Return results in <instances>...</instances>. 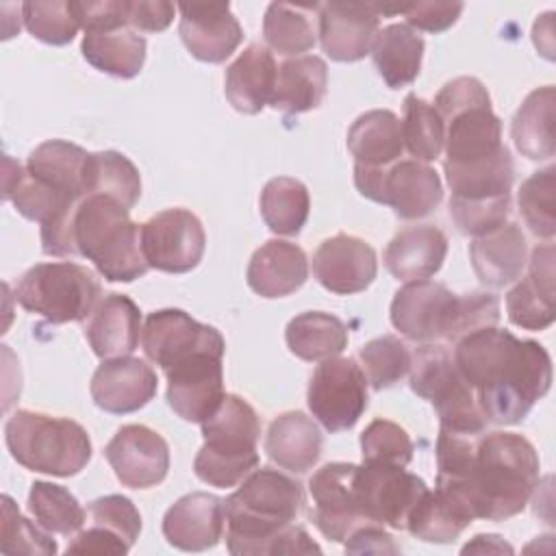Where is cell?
Returning <instances> with one entry per match:
<instances>
[{"label": "cell", "instance_id": "8fae6325", "mask_svg": "<svg viewBox=\"0 0 556 556\" xmlns=\"http://www.w3.org/2000/svg\"><path fill=\"white\" fill-rule=\"evenodd\" d=\"M308 408L328 430L341 432L356 426L367 408V378L354 358L332 356L321 361L311 376Z\"/></svg>", "mask_w": 556, "mask_h": 556}, {"label": "cell", "instance_id": "8992f818", "mask_svg": "<svg viewBox=\"0 0 556 556\" xmlns=\"http://www.w3.org/2000/svg\"><path fill=\"white\" fill-rule=\"evenodd\" d=\"M4 439L11 456L30 471L67 478L91 460L87 430L67 417L15 410L4 426Z\"/></svg>", "mask_w": 556, "mask_h": 556}, {"label": "cell", "instance_id": "d6a6232c", "mask_svg": "<svg viewBox=\"0 0 556 556\" xmlns=\"http://www.w3.org/2000/svg\"><path fill=\"white\" fill-rule=\"evenodd\" d=\"M452 200H491L510 195L515 167L506 146L495 154L469 163H443Z\"/></svg>", "mask_w": 556, "mask_h": 556}, {"label": "cell", "instance_id": "4316f807", "mask_svg": "<svg viewBox=\"0 0 556 556\" xmlns=\"http://www.w3.org/2000/svg\"><path fill=\"white\" fill-rule=\"evenodd\" d=\"M447 254V237L426 224L400 230L384 250V267L389 274L404 282L428 280L434 276Z\"/></svg>", "mask_w": 556, "mask_h": 556}, {"label": "cell", "instance_id": "7bdbcfd3", "mask_svg": "<svg viewBox=\"0 0 556 556\" xmlns=\"http://www.w3.org/2000/svg\"><path fill=\"white\" fill-rule=\"evenodd\" d=\"M28 510L35 521L52 534H74L85 523V508L61 484L37 480L28 493Z\"/></svg>", "mask_w": 556, "mask_h": 556}, {"label": "cell", "instance_id": "c3c4849f", "mask_svg": "<svg viewBox=\"0 0 556 556\" xmlns=\"http://www.w3.org/2000/svg\"><path fill=\"white\" fill-rule=\"evenodd\" d=\"M363 463L406 467L413 458V441L406 430L389 419H374L361 434Z\"/></svg>", "mask_w": 556, "mask_h": 556}, {"label": "cell", "instance_id": "ffe728a7", "mask_svg": "<svg viewBox=\"0 0 556 556\" xmlns=\"http://www.w3.org/2000/svg\"><path fill=\"white\" fill-rule=\"evenodd\" d=\"M376 271L378 258L374 248L354 235L339 232L324 239L313 254V276L337 295L365 291L374 282Z\"/></svg>", "mask_w": 556, "mask_h": 556}, {"label": "cell", "instance_id": "cb8c5ba5", "mask_svg": "<svg viewBox=\"0 0 556 556\" xmlns=\"http://www.w3.org/2000/svg\"><path fill=\"white\" fill-rule=\"evenodd\" d=\"M554 245H536L530 269L506 295L508 319L526 330H545L554 324Z\"/></svg>", "mask_w": 556, "mask_h": 556}, {"label": "cell", "instance_id": "484cf974", "mask_svg": "<svg viewBox=\"0 0 556 556\" xmlns=\"http://www.w3.org/2000/svg\"><path fill=\"white\" fill-rule=\"evenodd\" d=\"M308 276V261L300 245L282 239L265 241L250 258L245 280L261 298H285Z\"/></svg>", "mask_w": 556, "mask_h": 556}, {"label": "cell", "instance_id": "ba28073f", "mask_svg": "<svg viewBox=\"0 0 556 556\" xmlns=\"http://www.w3.org/2000/svg\"><path fill=\"white\" fill-rule=\"evenodd\" d=\"M410 389L428 400L441 421V430L473 437L489 424L478 406L476 393L458 371L445 345L421 343L410 354Z\"/></svg>", "mask_w": 556, "mask_h": 556}, {"label": "cell", "instance_id": "f5cc1de1", "mask_svg": "<svg viewBox=\"0 0 556 556\" xmlns=\"http://www.w3.org/2000/svg\"><path fill=\"white\" fill-rule=\"evenodd\" d=\"M500 321V300L486 291H473L458 295L452 341L456 343L465 334L482 328H493Z\"/></svg>", "mask_w": 556, "mask_h": 556}, {"label": "cell", "instance_id": "7dc6e473", "mask_svg": "<svg viewBox=\"0 0 556 556\" xmlns=\"http://www.w3.org/2000/svg\"><path fill=\"white\" fill-rule=\"evenodd\" d=\"M22 20L26 30L43 43L65 46L74 39L80 24L72 11V2L52 0V2H24Z\"/></svg>", "mask_w": 556, "mask_h": 556}, {"label": "cell", "instance_id": "2e32d148", "mask_svg": "<svg viewBox=\"0 0 556 556\" xmlns=\"http://www.w3.org/2000/svg\"><path fill=\"white\" fill-rule=\"evenodd\" d=\"M354 473L356 465L352 463H328L308 480L313 497L311 519L317 530L334 543H345L354 530L371 523L358 508Z\"/></svg>", "mask_w": 556, "mask_h": 556}, {"label": "cell", "instance_id": "603a6c76", "mask_svg": "<svg viewBox=\"0 0 556 556\" xmlns=\"http://www.w3.org/2000/svg\"><path fill=\"white\" fill-rule=\"evenodd\" d=\"M224 500L213 493H189L176 500L163 517V536L182 552L215 547L224 534Z\"/></svg>", "mask_w": 556, "mask_h": 556}, {"label": "cell", "instance_id": "680465c9", "mask_svg": "<svg viewBox=\"0 0 556 556\" xmlns=\"http://www.w3.org/2000/svg\"><path fill=\"white\" fill-rule=\"evenodd\" d=\"M345 552H350V554H395V552H400V547L393 543V536L382 530V526L367 523L348 536Z\"/></svg>", "mask_w": 556, "mask_h": 556}, {"label": "cell", "instance_id": "7402d4cb", "mask_svg": "<svg viewBox=\"0 0 556 556\" xmlns=\"http://www.w3.org/2000/svg\"><path fill=\"white\" fill-rule=\"evenodd\" d=\"M154 369L135 356L104 361L91 378V397L98 408L126 415L143 408L156 393Z\"/></svg>", "mask_w": 556, "mask_h": 556}, {"label": "cell", "instance_id": "4dcf8cb0", "mask_svg": "<svg viewBox=\"0 0 556 556\" xmlns=\"http://www.w3.org/2000/svg\"><path fill=\"white\" fill-rule=\"evenodd\" d=\"M348 150L356 165L389 167L397 163L404 150L400 117L387 109L358 115L348 130Z\"/></svg>", "mask_w": 556, "mask_h": 556}, {"label": "cell", "instance_id": "74e56055", "mask_svg": "<svg viewBox=\"0 0 556 556\" xmlns=\"http://www.w3.org/2000/svg\"><path fill=\"white\" fill-rule=\"evenodd\" d=\"M80 50L87 63L117 78H135L146 61V39L126 26L104 33H85Z\"/></svg>", "mask_w": 556, "mask_h": 556}, {"label": "cell", "instance_id": "8d00e7d4", "mask_svg": "<svg viewBox=\"0 0 556 556\" xmlns=\"http://www.w3.org/2000/svg\"><path fill=\"white\" fill-rule=\"evenodd\" d=\"M285 339L291 354L315 363L339 356L348 348V328L330 313L306 311L287 324Z\"/></svg>", "mask_w": 556, "mask_h": 556}, {"label": "cell", "instance_id": "9a60e30c", "mask_svg": "<svg viewBox=\"0 0 556 556\" xmlns=\"http://www.w3.org/2000/svg\"><path fill=\"white\" fill-rule=\"evenodd\" d=\"M456 306L458 293H452L441 282H406L391 302V324L410 341H452Z\"/></svg>", "mask_w": 556, "mask_h": 556}, {"label": "cell", "instance_id": "5b68a950", "mask_svg": "<svg viewBox=\"0 0 556 556\" xmlns=\"http://www.w3.org/2000/svg\"><path fill=\"white\" fill-rule=\"evenodd\" d=\"M202 434L204 445L193 460V471L202 482L228 489L256 469L261 421L243 397L226 395L217 410L202 421Z\"/></svg>", "mask_w": 556, "mask_h": 556}, {"label": "cell", "instance_id": "52a82bcc", "mask_svg": "<svg viewBox=\"0 0 556 556\" xmlns=\"http://www.w3.org/2000/svg\"><path fill=\"white\" fill-rule=\"evenodd\" d=\"M434 109L445 124V163L458 165L495 154L502 143V122L491 109L486 87L473 76H458L443 85Z\"/></svg>", "mask_w": 556, "mask_h": 556}, {"label": "cell", "instance_id": "5bb4252c", "mask_svg": "<svg viewBox=\"0 0 556 556\" xmlns=\"http://www.w3.org/2000/svg\"><path fill=\"white\" fill-rule=\"evenodd\" d=\"M141 348L154 365L167 371L193 354L226 352V341L217 328L195 321L185 311L163 308L146 317Z\"/></svg>", "mask_w": 556, "mask_h": 556}, {"label": "cell", "instance_id": "f907efd6", "mask_svg": "<svg viewBox=\"0 0 556 556\" xmlns=\"http://www.w3.org/2000/svg\"><path fill=\"white\" fill-rule=\"evenodd\" d=\"M510 213V195H500L491 200H452L450 215L460 232L465 235H486L502 224H506Z\"/></svg>", "mask_w": 556, "mask_h": 556}, {"label": "cell", "instance_id": "ac0fdd59", "mask_svg": "<svg viewBox=\"0 0 556 556\" xmlns=\"http://www.w3.org/2000/svg\"><path fill=\"white\" fill-rule=\"evenodd\" d=\"M104 456L128 489H150L169 471V445L148 426L126 424L106 443Z\"/></svg>", "mask_w": 556, "mask_h": 556}, {"label": "cell", "instance_id": "91938a15", "mask_svg": "<svg viewBox=\"0 0 556 556\" xmlns=\"http://www.w3.org/2000/svg\"><path fill=\"white\" fill-rule=\"evenodd\" d=\"M469 552H513V547L504 543L497 534H478L473 536L471 543L463 547V554H469Z\"/></svg>", "mask_w": 556, "mask_h": 556}, {"label": "cell", "instance_id": "bcb514c9", "mask_svg": "<svg viewBox=\"0 0 556 556\" xmlns=\"http://www.w3.org/2000/svg\"><path fill=\"white\" fill-rule=\"evenodd\" d=\"M365 378L376 391L393 387L410 371V352L397 337H378L361 348Z\"/></svg>", "mask_w": 556, "mask_h": 556}, {"label": "cell", "instance_id": "6f0895ef", "mask_svg": "<svg viewBox=\"0 0 556 556\" xmlns=\"http://www.w3.org/2000/svg\"><path fill=\"white\" fill-rule=\"evenodd\" d=\"M130 547L113 532L100 526H89L78 532L76 539L67 545V554H126Z\"/></svg>", "mask_w": 556, "mask_h": 556}, {"label": "cell", "instance_id": "d4e9b609", "mask_svg": "<svg viewBox=\"0 0 556 556\" xmlns=\"http://www.w3.org/2000/svg\"><path fill=\"white\" fill-rule=\"evenodd\" d=\"M85 337L102 361L128 356L141 337L139 306L122 293L104 295L85 324Z\"/></svg>", "mask_w": 556, "mask_h": 556}, {"label": "cell", "instance_id": "f1b7e54d", "mask_svg": "<svg viewBox=\"0 0 556 556\" xmlns=\"http://www.w3.org/2000/svg\"><path fill=\"white\" fill-rule=\"evenodd\" d=\"M526 254V237L517 224H502L500 228L476 237L469 248L476 276L482 285L495 289L521 276Z\"/></svg>", "mask_w": 556, "mask_h": 556}, {"label": "cell", "instance_id": "db71d44e", "mask_svg": "<svg viewBox=\"0 0 556 556\" xmlns=\"http://www.w3.org/2000/svg\"><path fill=\"white\" fill-rule=\"evenodd\" d=\"M72 11L85 28V33H104L124 28L128 24V2L126 0H100V2H74Z\"/></svg>", "mask_w": 556, "mask_h": 556}, {"label": "cell", "instance_id": "681fc988", "mask_svg": "<svg viewBox=\"0 0 556 556\" xmlns=\"http://www.w3.org/2000/svg\"><path fill=\"white\" fill-rule=\"evenodd\" d=\"M2 554H54L56 543L48 530L35 526L13 504L9 495H2V530H0Z\"/></svg>", "mask_w": 556, "mask_h": 556}, {"label": "cell", "instance_id": "3957f363", "mask_svg": "<svg viewBox=\"0 0 556 556\" xmlns=\"http://www.w3.org/2000/svg\"><path fill=\"white\" fill-rule=\"evenodd\" d=\"M539 484V454L515 432H489L476 441L465 476L437 489L465 504L473 519L504 521L519 515Z\"/></svg>", "mask_w": 556, "mask_h": 556}, {"label": "cell", "instance_id": "ee69618b", "mask_svg": "<svg viewBox=\"0 0 556 556\" xmlns=\"http://www.w3.org/2000/svg\"><path fill=\"white\" fill-rule=\"evenodd\" d=\"M402 139L415 161H434L445 141V124L434 109V104L408 93L404 98V119H402Z\"/></svg>", "mask_w": 556, "mask_h": 556}, {"label": "cell", "instance_id": "11a10c76", "mask_svg": "<svg viewBox=\"0 0 556 556\" xmlns=\"http://www.w3.org/2000/svg\"><path fill=\"white\" fill-rule=\"evenodd\" d=\"M463 2H415L404 4L402 13L406 17V26L426 33H443L447 30L460 15Z\"/></svg>", "mask_w": 556, "mask_h": 556}, {"label": "cell", "instance_id": "d590c367", "mask_svg": "<svg viewBox=\"0 0 556 556\" xmlns=\"http://www.w3.org/2000/svg\"><path fill=\"white\" fill-rule=\"evenodd\" d=\"M371 56L382 80L391 89H402L419 76L424 39L406 24H389L378 30Z\"/></svg>", "mask_w": 556, "mask_h": 556}, {"label": "cell", "instance_id": "b9f144b4", "mask_svg": "<svg viewBox=\"0 0 556 556\" xmlns=\"http://www.w3.org/2000/svg\"><path fill=\"white\" fill-rule=\"evenodd\" d=\"M261 215L271 232L298 235L308 219L311 198L308 189L291 176L271 178L261 191Z\"/></svg>", "mask_w": 556, "mask_h": 556}, {"label": "cell", "instance_id": "816d5d0a", "mask_svg": "<svg viewBox=\"0 0 556 556\" xmlns=\"http://www.w3.org/2000/svg\"><path fill=\"white\" fill-rule=\"evenodd\" d=\"M89 515L93 526L106 528L117 534L128 547L135 545L141 532V515L135 504L124 495H104L89 504Z\"/></svg>", "mask_w": 556, "mask_h": 556}, {"label": "cell", "instance_id": "ab89813d", "mask_svg": "<svg viewBox=\"0 0 556 556\" xmlns=\"http://www.w3.org/2000/svg\"><path fill=\"white\" fill-rule=\"evenodd\" d=\"M315 13L319 4L271 2L263 17V37L280 54H300L315 46Z\"/></svg>", "mask_w": 556, "mask_h": 556}, {"label": "cell", "instance_id": "e575fe53", "mask_svg": "<svg viewBox=\"0 0 556 556\" xmlns=\"http://www.w3.org/2000/svg\"><path fill=\"white\" fill-rule=\"evenodd\" d=\"M554 104L556 91L552 85H545L530 91L515 113L510 135L515 148L530 161H545L556 152Z\"/></svg>", "mask_w": 556, "mask_h": 556}, {"label": "cell", "instance_id": "4fadbf2b", "mask_svg": "<svg viewBox=\"0 0 556 556\" xmlns=\"http://www.w3.org/2000/svg\"><path fill=\"white\" fill-rule=\"evenodd\" d=\"M206 248L202 222L187 208H165L141 224V250L148 267L185 274L198 267Z\"/></svg>", "mask_w": 556, "mask_h": 556}, {"label": "cell", "instance_id": "e0dca14e", "mask_svg": "<svg viewBox=\"0 0 556 556\" xmlns=\"http://www.w3.org/2000/svg\"><path fill=\"white\" fill-rule=\"evenodd\" d=\"M224 352H200L165 371L167 404L185 421L202 424L208 419L224 393Z\"/></svg>", "mask_w": 556, "mask_h": 556}, {"label": "cell", "instance_id": "60d3db41", "mask_svg": "<svg viewBox=\"0 0 556 556\" xmlns=\"http://www.w3.org/2000/svg\"><path fill=\"white\" fill-rule=\"evenodd\" d=\"M100 193L132 208L141 195V176L135 163L115 150L93 152L87 161L85 195Z\"/></svg>", "mask_w": 556, "mask_h": 556}, {"label": "cell", "instance_id": "f35d334b", "mask_svg": "<svg viewBox=\"0 0 556 556\" xmlns=\"http://www.w3.org/2000/svg\"><path fill=\"white\" fill-rule=\"evenodd\" d=\"M471 521L473 517L460 500L447 491L434 489L426 491L417 502L408 515L406 530L426 543H450L456 541Z\"/></svg>", "mask_w": 556, "mask_h": 556}, {"label": "cell", "instance_id": "30bf717a", "mask_svg": "<svg viewBox=\"0 0 556 556\" xmlns=\"http://www.w3.org/2000/svg\"><path fill=\"white\" fill-rule=\"evenodd\" d=\"M354 185L361 195L387 204L400 219L430 215L443 200L439 174L421 161H397L389 167L354 163Z\"/></svg>", "mask_w": 556, "mask_h": 556}, {"label": "cell", "instance_id": "9f6ffc18", "mask_svg": "<svg viewBox=\"0 0 556 556\" xmlns=\"http://www.w3.org/2000/svg\"><path fill=\"white\" fill-rule=\"evenodd\" d=\"M176 4L156 0V2H128V24L137 30L146 33H161L174 20Z\"/></svg>", "mask_w": 556, "mask_h": 556}, {"label": "cell", "instance_id": "7c38bea8", "mask_svg": "<svg viewBox=\"0 0 556 556\" xmlns=\"http://www.w3.org/2000/svg\"><path fill=\"white\" fill-rule=\"evenodd\" d=\"M421 478L395 465L363 463L356 465L354 493L361 513L378 526L406 530L408 515L426 495Z\"/></svg>", "mask_w": 556, "mask_h": 556}, {"label": "cell", "instance_id": "7a4b0ae2", "mask_svg": "<svg viewBox=\"0 0 556 556\" xmlns=\"http://www.w3.org/2000/svg\"><path fill=\"white\" fill-rule=\"evenodd\" d=\"M304 504L302 484L278 469L261 467L226 497V545L235 556L319 554L321 547L293 521Z\"/></svg>", "mask_w": 556, "mask_h": 556}, {"label": "cell", "instance_id": "9c48e42d", "mask_svg": "<svg viewBox=\"0 0 556 556\" xmlns=\"http://www.w3.org/2000/svg\"><path fill=\"white\" fill-rule=\"evenodd\" d=\"M98 276L70 261L39 263L30 267L15 287V300L28 313L52 324L83 321L100 302Z\"/></svg>", "mask_w": 556, "mask_h": 556}, {"label": "cell", "instance_id": "277c9868", "mask_svg": "<svg viewBox=\"0 0 556 556\" xmlns=\"http://www.w3.org/2000/svg\"><path fill=\"white\" fill-rule=\"evenodd\" d=\"M128 211L115 198L91 193L80 200L72 219L76 252L111 282H132L150 269L141 250V226Z\"/></svg>", "mask_w": 556, "mask_h": 556}, {"label": "cell", "instance_id": "6da1fadb", "mask_svg": "<svg viewBox=\"0 0 556 556\" xmlns=\"http://www.w3.org/2000/svg\"><path fill=\"white\" fill-rule=\"evenodd\" d=\"M452 356L491 424L521 421L552 384L547 350L495 326L458 339Z\"/></svg>", "mask_w": 556, "mask_h": 556}, {"label": "cell", "instance_id": "f6af8a7d", "mask_svg": "<svg viewBox=\"0 0 556 556\" xmlns=\"http://www.w3.org/2000/svg\"><path fill=\"white\" fill-rule=\"evenodd\" d=\"M556 167L549 165L541 172H534L523 180L519 189V213L534 237L552 239L556 232L554 219V187H556Z\"/></svg>", "mask_w": 556, "mask_h": 556}, {"label": "cell", "instance_id": "1f68e13d", "mask_svg": "<svg viewBox=\"0 0 556 556\" xmlns=\"http://www.w3.org/2000/svg\"><path fill=\"white\" fill-rule=\"evenodd\" d=\"M328 67L324 59L315 54H302L287 59L276 74L274 93L269 104L276 111L295 115L317 109L326 96Z\"/></svg>", "mask_w": 556, "mask_h": 556}, {"label": "cell", "instance_id": "d6986e66", "mask_svg": "<svg viewBox=\"0 0 556 556\" xmlns=\"http://www.w3.org/2000/svg\"><path fill=\"white\" fill-rule=\"evenodd\" d=\"M380 2H326L319 4L321 50L339 63L361 61L371 52L380 30Z\"/></svg>", "mask_w": 556, "mask_h": 556}, {"label": "cell", "instance_id": "44dd1931", "mask_svg": "<svg viewBox=\"0 0 556 556\" xmlns=\"http://www.w3.org/2000/svg\"><path fill=\"white\" fill-rule=\"evenodd\" d=\"M176 9L180 11V39L198 61L222 63L243 39L228 2H180Z\"/></svg>", "mask_w": 556, "mask_h": 556}, {"label": "cell", "instance_id": "f546056e", "mask_svg": "<svg viewBox=\"0 0 556 556\" xmlns=\"http://www.w3.org/2000/svg\"><path fill=\"white\" fill-rule=\"evenodd\" d=\"M265 452L278 467L293 473H306L321 456V432L304 413H282L269 424Z\"/></svg>", "mask_w": 556, "mask_h": 556}, {"label": "cell", "instance_id": "83f0119b", "mask_svg": "<svg viewBox=\"0 0 556 556\" xmlns=\"http://www.w3.org/2000/svg\"><path fill=\"white\" fill-rule=\"evenodd\" d=\"M274 54L261 46L250 43L226 70L224 93L232 109L245 115H256L271 98L276 85Z\"/></svg>", "mask_w": 556, "mask_h": 556}, {"label": "cell", "instance_id": "836d02e7", "mask_svg": "<svg viewBox=\"0 0 556 556\" xmlns=\"http://www.w3.org/2000/svg\"><path fill=\"white\" fill-rule=\"evenodd\" d=\"M89 152L76 143L63 139H50L39 143L26 161V172L46 185L83 200L87 180Z\"/></svg>", "mask_w": 556, "mask_h": 556}]
</instances>
